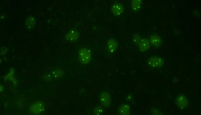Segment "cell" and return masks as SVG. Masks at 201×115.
<instances>
[{
  "mask_svg": "<svg viewBox=\"0 0 201 115\" xmlns=\"http://www.w3.org/2000/svg\"><path fill=\"white\" fill-rule=\"evenodd\" d=\"M139 49L141 52H145L150 47V40L147 38L142 39L138 44Z\"/></svg>",
  "mask_w": 201,
  "mask_h": 115,
  "instance_id": "52a82bcc",
  "label": "cell"
},
{
  "mask_svg": "<svg viewBox=\"0 0 201 115\" xmlns=\"http://www.w3.org/2000/svg\"><path fill=\"white\" fill-rule=\"evenodd\" d=\"M194 14L195 15L199 16H200V14L199 12L197 11H195L194 12Z\"/></svg>",
  "mask_w": 201,
  "mask_h": 115,
  "instance_id": "ffe728a7",
  "label": "cell"
},
{
  "mask_svg": "<svg viewBox=\"0 0 201 115\" xmlns=\"http://www.w3.org/2000/svg\"><path fill=\"white\" fill-rule=\"evenodd\" d=\"M132 99V97L131 95H129L128 96L127 99L128 101L131 100Z\"/></svg>",
  "mask_w": 201,
  "mask_h": 115,
  "instance_id": "44dd1931",
  "label": "cell"
},
{
  "mask_svg": "<svg viewBox=\"0 0 201 115\" xmlns=\"http://www.w3.org/2000/svg\"><path fill=\"white\" fill-rule=\"evenodd\" d=\"M80 34L77 31L72 30L70 31L65 36L66 40L69 41L75 42L79 38Z\"/></svg>",
  "mask_w": 201,
  "mask_h": 115,
  "instance_id": "9c48e42d",
  "label": "cell"
},
{
  "mask_svg": "<svg viewBox=\"0 0 201 115\" xmlns=\"http://www.w3.org/2000/svg\"><path fill=\"white\" fill-rule=\"evenodd\" d=\"M124 8L122 4L116 3L114 4L111 8V12L113 15L118 16L124 12Z\"/></svg>",
  "mask_w": 201,
  "mask_h": 115,
  "instance_id": "ba28073f",
  "label": "cell"
},
{
  "mask_svg": "<svg viewBox=\"0 0 201 115\" xmlns=\"http://www.w3.org/2000/svg\"><path fill=\"white\" fill-rule=\"evenodd\" d=\"M118 112L122 115H128L130 114V109L129 106L125 104L121 105L118 109Z\"/></svg>",
  "mask_w": 201,
  "mask_h": 115,
  "instance_id": "7c38bea8",
  "label": "cell"
},
{
  "mask_svg": "<svg viewBox=\"0 0 201 115\" xmlns=\"http://www.w3.org/2000/svg\"><path fill=\"white\" fill-rule=\"evenodd\" d=\"M118 47V43L116 39L113 38L109 39L107 42V49L108 52L110 54L115 52Z\"/></svg>",
  "mask_w": 201,
  "mask_h": 115,
  "instance_id": "30bf717a",
  "label": "cell"
},
{
  "mask_svg": "<svg viewBox=\"0 0 201 115\" xmlns=\"http://www.w3.org/2000/svg\"><path fill=\"white\" fill-rule=\"evenodd\" d=\"M100 103L104 108L110 107L111 104V96L110 93L107 91H103L100 93L99 96Z\"/></svg>",
  "mask_w": 201,
  "mask_h": 115,
  "instance_id": "3957f363",
  "label": "cell"
},
{
  "mask_svg": "<svg viewBox=\"0 0 201 115\" xmlns=\"http://www.w3.org/2000/svg\"><path fill=\"white\" fill-rule=\"evenodd\" d=\"M45 107V104L43 102H37L30 106V112L33 114H39L43 111Z\"/></svg>",
  "mask_w": 201,
  "mask_h": 115,
  "instance_id": "277c9868",
  "label": "cell"
},
{
  "mask_svg": "<svg viewBox=\"0 0 201 115\" xmlns=\"http://www.w3.org/2000/svg\"><path fill=\"white\" fill-rule=\"evenodd\" d=\"M142 2V0H133V1H132L131 2L132 10L135 12L138 11L140 9Z\"/></svg>",
  "mask_w": 201,
  "mask_h": 115,
  "instance_id": "4fadbf2b",
  "label": "cell"
},
{
  "mask_svg": "<svg viewBox=\"0 0 201 115\" xmlns=\"http://www.w3.org/2000/svg\"><path fill=\"white\" fill-rule=\"evenodd\" d=\"M147 63L153 68H160L164 64V60L161 58L156 56L150 57L147 60Z\"/></svg>",
  "mask_w": 201,
  "mask_h": 115,
  "instance_id": "7a4b0ae2",
  "label": "cell"
},
{
  "mask_svg": "<svg viewBox=\"0 0 201 115\" xmlns=\"http://www.w3.org/2000/svg\"><path fill=\"white\" fill-rule=\"evenodd\" d=\"M103 110L100 105H98L93 110V113L95 115H100L103 113Z\"/></svg>",
  "mask_w": 201,
  "mask_h": 115,
  "instance_id": "2e32d148",
  "label": "cell"
},
{
  "mask_svg": "<svg viewBox=\"0 0 201 115\" xmlns=\"http://www.w3.org/2000/svg\"><path fill=\"white\" fill-rule=\"evenodd\" d=\"M150 41L151 45L156 48L160 47L163 43L162 39L158 35L156 34L151 35Z\"/></svg>",
  "mask_w": 201,
  "mask_h": 115,
  "instance_id": "8992f818",
  "label": "cell"
},
{
  "mask_svg": "<svg viewBox=\"0 0 201 115\" xmlns=\"http://www.w3.org/2000/svg\"><path fill=\"white\" fill-rule=\"evenodd\" d=\"M14 70L13 69H11L10 72L5 77V80L7 81L10 80L14 83L15 85L17 84V81L14 77Z\"/></svg>",
  "mask_w": 201,
  "mask_h": 115,
  "instance_id": "5bb4252c",
  "label": "cell"
},
{
  "mask_svg": "<svg viewBox=\"0 0 201 115\" xmlns=\"http://www.w3.org/2000/svg\"><path fill=\"white\" fill-rule=\"evenodd\" d=\"M52 74L54 78H60L64 76V72L62 70L57 69L52 72Z\"/></svg>",
  "mask_w": 201,
  "mask_h": 115,
  "instance_id": "9a60e30c",
  "label": "cell"
},
{
  "mask_svg": "<svg viewBox=\"0 0 201 115\" xmlns=\"http://www.w3.org/2000/svg\"><path fill=\"white\" fill-rule=\"evenodd\" d=\"M152 114L154 115H161L162 113L159 110L156 109H152L151 110Z\"/></svg>",
  "mask_w": 201,
  "mask_h": 115,
  "instance_id": "ac0fdd59",
  "label": "cell"
},
{
  "mask_svg": "<svg viewBox=\"0 0 201 115\" xmlns=\"http://www.w3.org/2000/svg\"><path fill=\"white\" fill-rule=\"evenodd\" d=\"M176 103L180 108L184 109L188 106L189 101L185 95L181 94L177 97L176 99Z\"/></svg>",
  "mask_w": 201,
  "mask_h": 115,
  "instance_id": "5b68a950",
  "label": "cell"
},
{
  "mask_svg": "<svg viewBox=\"0 0 201 115\" xmlns=\"http://www.w3.org/2000/svg\"><path fill=\"white\" fill-rule=\"evenodd\" d=\"M36 19L34 16H29L26 19L25 27L26 29L30 30L33 29L36 24Z\"/></svg>",
  "mask_w": 201,
  "mask_h": 115,
  "instance_id": "8fae6325",
  "label": "cell"
},
{
  "mask_svg": "<svg viewBox=\"0 0 201 115\" xmlns=\"http://www.w3.org/2000/svg\"><path fill=\"white\" fill-rule=\"evenodd\" d=\"M44 78L46 81H50L52 79V77L51 74H48L44 76Z\"/></svg>",
  "mask_w": 201,
  "mask_h": 115,
  "instance_id": "d6986e66",
  "label": "cell"
},
{
  "mask_svg": "<svg viewBox=\"0 0 201 115\" xmlns=\"http://www.w3.org/2000/svg\"><path fill=\"white\" fill-rule=\"evenodd\" d=\"M4 87L2 86H1V91L2 92L4 91Z\"/></svg>",
  "mask_w": 201,
  "mask_h": 115,
  "instance_id": "7402d4cb",
  "label": "cell"
},
{
  "mask_svg": "<svg viewBox=\"0 0 201 115\" xmlns=\"http://www.w3.org/2000/svg\"><path fill=\"white\" fill-rule=\"evenodd\" d=\"M78 57L81 63L86 65L89 63L91 60V52L88 49L83 47L78 51Z\"/></svg>",
  "mask_w": 201,
  "mask_h": 115,
  "instance_id": "6da1fadb",
  "label": "cell"
},
{
  "mask_svg": "<svg viewBox=\"0 0 201 115\" xmlns=\"http://www.w3.org/2000/svg\"><path fill=\"white\" fill-rule=\"evenodd\" d=\"M4 16H1V19H2L4 18Z\"/></svg>",
  "mask_w": 201,
  "mask_h": 115,
  "instance_id": "603a6c76",
  "label": "cell"
},
{
  "mask_svg": "<svg viewBox=\"0 0 201 115\" xmlns=\"http://www.w3.org/2000/svg\"><path fill=\"white\" fill-rule=\"evenodd\" d=\"M141 39L140 36L138 34H135L134 35L133 41L135 45H138Z\"/></svg>",
  "mask_w": 201,
  "mask_h": 115,
  "instance_id": "e0dca14e",
  "label": "cell"
}]
</instances>
